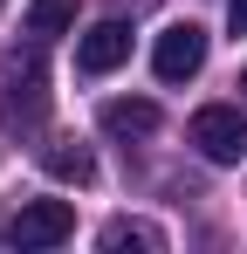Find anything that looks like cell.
Segmentation results:
<instances>
[{
  "mask_svg": "<svg viewBox=\"0 0 247 254\" xmlns=\"http://www.w3.org/2000/svg\"><path fill=\"white\" fill-rule=\"evenodd\" d=\"M124 248L158 254V248H165V234L151 227V220H110V227H103V254H124Z\"/></svg>",
  "mask_w": 247,
  "mask_h": 254,
  "instance_id": "cell-7",
  "label": "cell"
},
{
  "mask_svg": "<svg viewBox=\"0 0 247 254\" xmlns=\"http://www.w3.org/2000/svg\"><path fill=\"white\" fill-rule=\"evenodd\" d=\"M41 110H48V76H41V42L28 55L7 62V96H0V124L7 130H35Z\"/></svg>",
  "mask_w": 247,
  "mask_h": 254,
  "instance_id": "cell-1",
  "label": "cell"
},
{
  "mask_svg": "<svg viewBox=\"0 0 247 254\" xmlns=\"http://www.w3.org/2000/svg\"><path fill=\"white\" fill-rule=\"evenodd\" d=\"M241 89H247V69H241Z\"/></svg>",
  "mask_w": 247,
  "mask_h": 254,
  "instance_id": "cell-11",
  "label": "cell"
},
{
  "mask_svg": "<svg viewBox=\"0 0 247 254\" xmlns=\"http://www.w3.org/2000/svg\"><path fill=\"white\" fill-rule=\"evenodd\" d=\"M151 69H158V83H192L206 69V28L199 21H172L151 48Z\"/></svg>",
  "mask_w": 247,
  "mask_h": 254,
  "instance_id": "cell-4",
  "label": "cell"
},
{
  "mask_svg": "<svg viewBox=\"0 0 247 254\" xmlns=\"http://www.w3.org/2000/svg\"><path fill=\"white\" fill-rule=\"evenodd\" d=\"M96 124L110 130V137H151V130H158V103H144V96H117V103H103Z\"/></svg>",
  "mask_w": 247,
  "mask_h": 254,
  "instance_id": "cell-6",
  "label": "cell"
},
{
  "mask_svg": "<svg viewBox=\"0 0 247 254\" xmlns=\"http://www.w3.org/2000/svg\"><path fill=\"white\" fill-rule=\"evenodd\" d=\"M192 144H199L206 165H241L247 158V117L234 103H206L199 117H192Z\"/></svg>",
  "mask_w": 247,
  "mask_h": 254,
  "instance_id": "cell-3",
  "label": "cell"
},
{
  "mask_svg": "<svg viewBox=\"0 0 247 254\" xmlns=\"http://www.w3.org/2000/svg\"><path fill=\"white\" fill-rule=\"evenodd\" d=\"M69 21H76V0H28V35L35 42H55Z\"/></svg>",
  "mask_w": 247,
  "mask_h": 254,
  "instance_id": "cell-9",
  "label": "cell"
},
{
  "mask_svg": "<svg viewBox=\"0 0 247 254\" xmlns=\"http://www.w3.org/2000/svg\"><path fill=\"white\" fill-rule=\"evenodd\" d=\"M227 28H234V35H247V0H227Z\"/></svg>",
  "mask_w": 247,
  "mask_h": 254,
  "instance_id": "cell-10",
  "label": "cell"
},
{
  "mask_svg": "<svg viewBox=\"0 0 247 254\" xmlns=\"http://www.w3.org/2000/svg\"><path fill=\"white\" fill-rule=\"evenodd\" d=\"M117 62H130V28H124V21H96L76 42V69L82 76H110Z\"/></svg>",
  "mask_w": 247,
  "mask_h": 254,
  "instance_id": "cell-5",
  "label": "cell"
},
{
  "mask_svg": "<svg viewBox=\"0 0 247 254\" xmlns=\"http://www.w3.org/2000/svg\"><path fill=\"white\" fill-rule=\"evenodd\" d=\"M41 165L55 172V179H69V186H89V179H96V158H89L82 144H48Z\"/></svg>",
  "mask_w": 247,
  "mask_h": 254,
  "instance_id": "cell-8",
  "label": "cell"
},
{
  "mask_svg": "<svg viewBox=\"0 0 247 254\" xmlns=\"http://www.w3.org/2000/svg\"><path fill=\"white\" fill-rule=\"evenodd\" d=\"M76 234V206L69 199H28V206L14 213V227H7V241L21 254H41V248H62Z\"/></svg>",
  "mask_w": 247,
  "mask_h": 254,
  "instance_id": "cell-2",
  "label": "cell"
}]
</instances>
